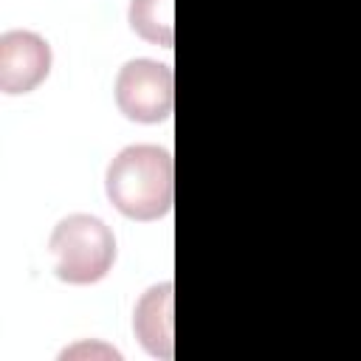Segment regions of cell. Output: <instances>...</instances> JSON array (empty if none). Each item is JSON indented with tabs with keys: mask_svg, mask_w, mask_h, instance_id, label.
I'll use <instances>...</instances> for the list:
<instances>
[{
	"mask_svg": "<svg viewBox=\"0 0 361 361\" xmlns=\"http://www.w3.org/2000/svg\"><path fill=\"white\" fill-rule=\"evenodd\" d=\"M107 197L130 220H158L175 200V164L155 144L124 147L107 166Z\"/></svg>",
	"mask_w": 361,
	"mask_h": 361,
	"instance_id": "cell-1",
	"label": "cell"
},
{
	"mask_svg": "<svg viewBox=\"0 0 361 361\" xmlns=\"http://www.w3.org/2000/svg\"><path fill=\"white\" fill-rule=\"evenodd\" d=\"M54 271L68 285H93L113 268L116 237L93 214H71L51 234Z\"/></svg>",
	"mask_w": 361,
	"mask_h": 361,
	"instance_id": "cell-2",
	"label": "cell"
},
{
	"mask_svg": "<svg viewBox=\"0 0 361 361\" xmlns=\"http://www.w3.org/2000/svg\"><path fill=\"white\" fill-rule=\"evenodd\" d=\"M116 104L127 118L141 124L169 118L175 104L172 68L155 59H130L116 76Z\"/></svg>",
	"mask_w": 361,
	"mask_h": 361,
	"instance_id": "cell-3",
	"label": "cell"
},
{
	"mask_svg": "<svg viewBox=\"0 0 361 361\" xmlns=\"http://www.w3.org/2000/svg\"><path fill=\"white\" fill-rule=\"evenodd\" d=\"M51 71V45L34 31H6L0 37V90L31 93Z\"/></svg>",
	"mask_w": 361,
	"mask_h": 361,
	"instance_id": "cell-4",
	"label": "cell"
},
{
	"mask_svg": "<svg viewBox=\"0 0 361 361\" xmlns=\"http://www.w3.org/2000/svg\"><path fill=\"white\" fill-rule=\"evenodd\" d=\"M172 282L152 285L135 305L133 327L135 338L152 358L169 361L175 355V341H172Z\"/></svg>",
	"mask_w": 361,
	"mask_h": 361,
	"instance_id": "cell-5",
	"label": "cell"
},
{
	"mask_svg": "<svg viewBox=\"0 0 361 361\" xmlns=\"http://www.w3.org/2000/svg\"><path fill=\"white\" fill-rule=\"evenodd\" d=\"M130 25L133 31L161 48H172L175 28H172V0H133L130 3Z\"/></svg>",
	"mask_w": 361,
	"mask_h": 361,
	"instance_id": "cell-6",
	"label": "cell"
}]
</instances>
